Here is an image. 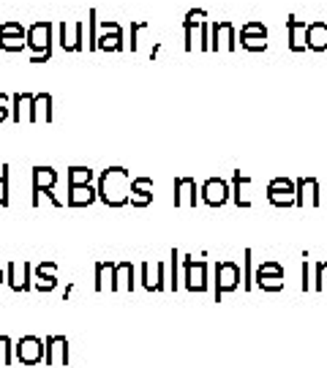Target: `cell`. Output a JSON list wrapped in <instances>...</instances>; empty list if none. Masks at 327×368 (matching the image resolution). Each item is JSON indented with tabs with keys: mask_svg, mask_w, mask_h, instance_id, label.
Listing matches in <instances>:
<instances>
[{
	"mask_svg": "<svg viewBox=\"0 0 327 368\" xmlns=\"http://www.w3.org/2000/svg\"><path fill=\"white\" fill-rule=\"evenodd\" d=\"M128 186H131V172L126 167H106L99 175L96 196L106 208H126L128 205Z\"/></svg>",
	"mask_w": 327,
	"mask_h": 368,
	"instance_id": "6da1fadb",
	"label": "cell"
},
{
	"mask_svg": "<svg viewBox=\"0 0 327 368\" xmlns=\"http://www.w3.org/2000/svg\"><path fill=\"white\" fill-rule=\"evenodd\" d=\"M55 44V25L50 19H38L31 28H25V47L31 50V63H47L52 57Z\"/></svg>",
	"mask_w": 327,
	"mask_h": 368,
	"instance_id": "7a4b0ae2",
	"label": "cell"
},
{
	"mask_svg": "<svg viewBox=\"0 0 327 368\" xmlns=\"http://www.w3.org/2000/svg\"><path fill=\"white\" fill-rule=\"evenodd\" d=\"M216 279H213V298L216 303H221L226 292H235L240 286V264L235 260H221L216 262Z\"/></svg>",
	"mask_w": 327,
	"mask_h": 368,
	"instance_id": "3957f363",
	"label": "cell"
},
{
	"mask_svg": "<svg viewBox=\"0 0 327 368\" xmlns=\"http://www.w3.org/2000/svg\"><path fill=\"white\" fill-rule=\"evenodd\" d=\"M180 267H183V286L189 292H196L202 295L210 286V279H207V262L205 260H194V257H180Z\"/></svg>",
	"mask_w": 327,
	"mask_h": 368,
	"instance_id": "277c9868",
	"label": "cell"
},
{
	"mask_svg": "<svg viewBox=\"0 0 327 368\" xmlns=\"http://www.w3.org/2000/svg\"><path fill=\"white\" fill-rule=\"evenodd\" d=\"M238 50V28L229 19L210 22V52H235Z\"/></svg>",
	"mask_w": 327,
	"mask_h": 368,
	"instance_id": "5b68a950",
	"label": "cell"
},
{
	"mask_svg": "<svg viewBox=\"0 0 327 368\" xmlns=\"http://www.w3.org/2000/svg\"><path fill=\"white\" fill-rule=\"evenodd\" d=\"M294 208H322V186L316 177H297L294 180Z\"/></svg>",
	"mask_w": 327,
	"mask_h": 368,
	"instance_id": "8992f818",
	"label": "cell"
},
{
	"mask_svg": "<svg viewBox=\"0 0 327 368\" xmlns=\"http://www.w3.org/2000/svg\"><path fill=\"white\" fill-rule=\"evenodd\" d=\"M101 35L96 41V52H123L126 38H123V25L115 19H99Z\"/></svg>",
	"mask_w": 327,
	"mask_h": 368,
	"instance_id": "52a82bcc",
	"label": "cell"
},
{
	"mask_svg": "<svg viewBox=\"0 0 327 368\" xmlns=\"http://www.w3.org/2000/svg\"><path fill=\"white\" fill-rule=\"evenodd\" d=\"M265 196L273 208H294V180L292 177H273L265 189Z\"/></svg>",
	"mask_w": 327,
	"mask_h": 368,
	"instance_id": "ba28073f",
	"label": "cell"
},
{
	"mask_svg": "<svg viewBox=\"0 0 327 368\" xmlns=\"http://www.w3.org/2000/svg\"><path fill=\"white\" fill-rule=\"evenodd\" d=\"M199 199L205 202L207 208H224L226 202L232 199V189L221 177H207L205 183L199 186Z\"/></svg>",
	"mask_w": 327,
	"mask_h": 368,
	"instance_id": "9c48e42d",
	"label": "cell"
},
{
	"mask_svg": "<svg viewBox=\"0 0 327 368\" xmlns=\"http://www.w3.org/2000/svg\"><path fill=\"white\" fill-rule=\"evenodd\" d=\"M14 360L22 366H38L44 363V341L38 335H22L14 344Z\"/></svg>",
	"mask_w": 327,
	"mask_h": 368,
	"instance_id": "30bf717a",
	"label": "cell"
},
{
	"mask_svg": "<svg viewBox=\"0 0 327 368\" xmlns=\"http://www.w3.org/2000/svg\"><path fill=\"white\" fill-rule=\"evenodd\" d=\"M0 50L3 52H22L25 47V25L17 19L0 22Z\"/></svg>",
	"mask_w": 327,
	"mask_h": 368,
	"instance_id": "8fae6325",
	"label": "cell"
},
{
	"mask_svg": "<svg viewBox=\"0 0 327 368\" xmlns=\"http://www.w3.org/2000/svg\"><path fill=\"white\" fill-rule=\"evenodd\" d=\"M57 44L63 52H82L85 50V22H74L69 33V25L66 22H57Z\"/></svg>",
	"mask_w": 327,
	"mask_h": 368,
	"instance_id": "7c38bea8",
	"label": "cell"
},
{
	"mask_svg": "<svg viewBox=\"0 0 327 368\" xmlns=\"http://www.w3.org/2000/svg\"><path fill=\"white\" fill-rule=\"evenodd\" d=\"M6 284H9L14 292H31V289H33V264L9 262L6 264Z\"/></svg>",
	"mask_w": 327,
	"mask_h": 368,
	"instance_id": "4fadbf2b",
	"label": "cell"
},
{
	"mask_svg": "<svg viewBox=\"0 0 327 368\" xmlns=\"http://www.w3.org/2000/svg\"><path fill=\"white\" fill-rule=\"evenodd\" d=\"M139 281L148 292H164L167 289V262H142Z\"/></svg>",
	"mask_w": 327,
	"mask_h": 368,
	"instance_id": "5bb4252c",
	"label": "cell"
},
{
	"mask_svg": "<svg viewBox=\"0 0 327 368\" xmlns=\"http://www.w3.org/2000/svg\"><path fill=\"white\" fill-rule=\"evenodd\" d=\"M44 363L47 366H69V338L66 335H47L44 338Z\"/></svg>",
	"mask_w": 327,
	"mask_h": 368,
	"instance_id": "9a60e30c",
	"label": "cell"
},
{
	"mask_svg": "<svg viewBox=\"0 0 327 368\" xmlns=\"http://www.w3.org/2000/svg\"><path fill=\"white\" fill-rule=\"evenodd\" d=\"M128 202L134 208H150L153 205V177H131V186H128Z\"/></svg>",
	"mask_w": 327,
	"mask_h": 368,
	"instance_id": "2e32d148",
	"label": "cell"
},
{
	"mask_svg": "<svg viewBox=\"0 0 327 368\" xmlns=\"http://www.w3.org/2000/svg\"><path fill=\"white\" fill-rule=\"evenodd\" d=\"M134 286H137V270H134V264L128 262V260H123V262H115L112 267V292H134Z\"/></svg>",
	"mask_w": 327,
	"mask_h": 368,
	"instance_id": "e0dca14e",
	"label": "cell"
},
{
	"mask_svg": "<svg viewBox=\"0 0 327 368\" xmlns=\"http://www.w3.org/2000/svg\"><path fill=\"white\" fill-rule=\"evenodd\" d=\"M196 199H199L196 180L194 177H177L174 180V208L191 211V208H196Z\"/></svg>",
	"mask_w": 327,
	"mask_h": 368,
	"instance_id": "ac0fdd59",
	"label": "cell"
},
{
	"mask_svg": "<svg viewBox=\"0 0 327 368\" xmlns=\"http://www.w3.org/2000/svg\"><path fill=\"white\" fill-rule=\"evenodd\" d=\"M251 177L248 175H240V169H235L232 172V183H229V189H232V202L240 208V211H248L254 202H251Z\"/></svg>",
	"mask_w": 327,
	"mask_h": 368,
	"instance_id": "d6986e66",
	"label": "cell"
},
{
	"mask_svg": "<svg viewBox=\"0 0 327 368\" xmlns=\"http://www.w3.org/2000/svg\"><path fill=\"white\" fill-rule=\"evenodd\" d=\"M306 47H309V52H316V55L327 52V22L325 19H314V22H309V28H306Z\"/></svg>",
	"mask_w": 327,
	"mask_h": 368,
	"instance_id": "ffe728a7",
	"label": "cell"
},
{
	"mask_svg": "<svg viewBox=\"0 0 327 368\" xmlns=\"http://www.w3.org/2000/svg\"><path fill=\"white\" fill-rule=\"evenodd\" d=\"M306 28H309V22L306 19H297L292 14V17H287V35H289V50H292L294 55L306 52L309 47H306Z\"/></svg>",
	"mask_w": 327,
	"mask_h": 368,
	"instance_id": "44dd1931",
	"label": "cell"
},
{
	"mask_svg": "<svg viewBox=\"0 0 327 368\" xmlns=\"http://www.w3.org/2000/svg\"><path fill=\"white\" fill-rule=\"evenodd\" d=\"M35 273V281L33 286L38 289V292H52L55 286H57V262H52V260H47V262H38L33 267Z\"/></svg>",
	"mask_w": 327,
	"mask_h": 368,
	"instance_id": "7402d4cb",
	"label": "cell"
},
{
	"mask_svg": "<svg viewBox=\"0 0 327 368\" xmlns=\"http://www.w3.org/2000/svg\"><path fill=\"white\" fill-rule=\"evenodd\" d=\"M31 109H33V93L11 96V121L14 123H31Z\"/></svg>",
	"mask_w": 327,
	"mask_h": 368,
	"instance_id": "603a6c76",
	"label": "cell"
},
{
	"mask_svg": "<svg viewBox=\"0 0 327 368\" xmlns=\"http://www.w3.org/2000/svg\"><path fill=\"white\" fill-rule=\"evenodd\" d=\"M96 186H69V196L66 205L69 208H90L96 202Z\"/></svg>",
	"mask_w": 327,
	"mask_h": 368,
	"instance_id": "cb8c5ba5",
	"label": "cell"
},
{
	"mask_svg": "<svg viewBox=\"0 0 327 368\" xmlns=\"http://www.w3.org/2000/svg\"><path fill=\"white\" fill-rule=\"evenodd\" d=\"M31 123H52V96L50 93H35Z\"/></svg>",
	"mask_w": 327,
	"mask_h": 368,
	"instance_id": "d4e9b609",
	"label": "cell"
},
{
	"mask_svg": "<svg viewBox=\"0 0 327 368\" xmlns=\"http://www.w3.org/2000/svg\"><path fill=\"white\" fill-rule=\"evenodd\" d=\"M33 191H52L57 186V172L52 167H33Z\"/></svg>",
	"mask_w": 327,
	"mask_h": 368,
	"instance_id": "484cf974",
	"label": "cell"
},
{
	"mask_svg": "<svg viewBox=\"0 0 327 368\" xmlns=\"http://www.w3.org/2000/svg\"><path fill=\"white\" fill-rule=\"evenodd\" d=\"M96 172L90 167H69L66 169V183L69 186H93Z\"/></svg>",
	"mask_w": 327,
	"mask_h": 368,
	"instance_id": "4316f807",
	"label": "cell"
},
{
	"mask_svg": "<svg viewBox=\"0 0 327 368\" xmlns=\"http://www.w3.org/2000/svg\"><path fill=\"white\" fill-rule=\"evenodd\" d=\"M112 267H115V262H106V260H101V262H96V292H106L109 286H112Z\"/></svg>",
	"mask_w": 327,
	"mask_h": 368,
	"instance_id": "83f0119b",
	"label": "cell"
},
{
	"mask_svg": "<svg viewBox=\"0 0 327 368\" xmlns=\"http://www.w3.org/2000/svg\"><path fill=\"white\" fill-rule=\"evenodd\" d=\"M167 270H170L167 289L177 292V289H180V251H177V248H172V254H170V264H167Z\"/></svg>",
	"mask_w": 327,
	"mask_h": 368,
	"instance_id": "f1b7e54d",
	"label": "cell"
},
{
	"mask_svg": "<svg viewBox=\"0 0 327 368\" xmlns=\"http://www.w3.org/2000/svg\"><path fill=\"white\" fill-rule=\"evenodd\" d=\"M243 289L245 292H251L254 289V251L251 248H245L243 251Z\"/></svg>",
	"mask_w": 327,
	"mask_h": 368,
	"instance_id": "f546056e",
	"label": "cell"
},
{
	"mask_svg": "<svg viewBox=\"0 0 327 368\" xmlns=\"http://www.w3.org/2000/svg\"><path fill=\"white\" fill-rule=\"evenodd\" d=\"M96 41H99V11L90 9L87 11V50L96 52Z\"/></svg>",
	"mask_w": 327,
	"mask_h": 368,
	"instance_id": "4dcf8cb0",
	"label": "cell"
},
{
	"mask_svg": "<svg viewBox=\"0 0 327 368\" xmlns=\"http://www.w3.org/2000/svg\"><path fill=\"white\" fill-rule=\"evenodd\" d=\"M284 284H287V281L281 279V276H257V279H254V286L262 289V292H281Z\"/></svg>",
	"mask_w": 327,
	"mask_h": 368,
	"instance_id": "1f68e13d",
	"label": "cell"
},
{
	"mask_svg": "<svg viewBox=\"0 0 327 368\" xmlns=\"http://www.w3.org/2000/svg\"><path fill=\"white\" fill-rule=\"evenodd\" d=\"M240 35H257V38H267V25L259 22V19H248L240 25Z\"/></svg>",
	"mask_w": 327,
	"mask_h": 368,
	"instance_id": "d6a6232c",
	"label": "cell"
},
{
	"mask_svg": "<svg viewBox=\"0 0 327 368\" xmlns=\"http://www.w3.org/2000/svg\"><path fill=\"white\" fill-rule=\"evenodd\" d=\"M311 289H316V292L327 289V262H316L314 276H311Z\"/></svg>",
	"mask_w": 327,
	"mask_h": 368,
	"instance_id": "836d02e7",
	"label": "cell"
},
{
	"mask_svg": "<svg viewBox=\"0 0 327 368\" xmlns=\"http://www.w3.org/2000/svg\"><path fill=\"white\" fill-rule=\"evenodd\" d=\"M240 47L245 52H265L267 50V38H257V35H240Z\"/></svg>",
	"mask_w": 327,
	"mask_h": 368,
	"instance_id": "e575fe53",
	"label": "cell"
},
{
	"mask_svg": "<svg viewBox=\"0 0 327 368\" xmlns=\"http://www.w3.org/2000/svg\"><path fill=\"white\" fill-rule=\"evenodd\" d=\"M14 363V341L9 335H0V366Z\"/></svg>",
	"mask_w": 327,
	"mask_h": 368,
	"instance_id": "d590c367",
	"label": "cell"
},
{
	"mask_svg": "<svg viewBox=\"0 0 327 368\" xmlns=\"http://www.w3.org/2000/svg\"><path fill=\"white\" fill-rule=\"evenodd\" d=\"M257 276H281V279H284V264L276 262V260H265V262L257 267L254 279H257Z\"/></svg>",
	"mask_w": 327,
	"mask_h": 368,
	"instance_id": "8d00e7d4",
	"label": "cell"
},
{
	"mask_svg": "<svg viewBox=\"0 0 327 368\" xmlns=\"http://www.w3.org/2000/svg\"><path fill=\"white\" fill-rule=\"evenodd\" d=\"M202 22H207V11L205 9H191V11H186V17H183V28H199Z\"/></svg>",
	"mask_w": 327,
	"mask_h": 368,
	"instance_id": "74e56055",
	"label": "cell"
},
{
	"mask_svg": "<svg viewBox=\"0 0 327 368\" xmlns=\"http://www.w3.org/2000/svg\"><path fill=\"white\" fill-rule=\"evenodd\" d=\"M9 164L0 167V208H9Z\"/></svg>",
	"mask_w": 327,
	"mask_h": 368,
	"instance_id": "f35d334b",
	"label": "cell"
},
{
	"mask_svg": "<svg viewBox=\"0 0 327 368\" xmlns=\"http://www.w3.org/2000/svg\"><path fill=\"white\" fill-rule=\"evenodd\" d=\"M41 199H47L55 211H60V208H63V202H60V199H57L52 191H33V208H41Z\"/></svg>",
	"mask_w": 327,
	"mask_h": 368,
	"instance_id": "ab89813d",
	"label": "cell"
},
{
	"mask_svg": "<svg viewBox=\"0 0 327 368\" xmlns=\"http://www.w3.org/2000/svg\"><path fill=\"white\" fill-rule=\"evenodd\" d=\"M300 273H303V281H300V289H303V292H309V289H311V262H309V251L303 254V270H300Z\"/></svg>",
	"mask_w": 327,
	"mask_h": 368,
	"instance_id": "60d3db41",
	"label": "cell"
},
{
	"mask_svg": "<svg viewBox=\"0 0 327 368\" xmlns=\"http://www.w3.org/2000/svg\"><path fill=\"white\" fill-rule=\"evenodd\" d=\"M199 50H202V52H210V22H202V25H199Z\"/></svg>",
	"mask_w": 327,
	"mask_h": 368,
	"instance_id": "b9f144b4",
	"label": "cell"
},
{
	"mask_svg": "<svg viewBox=\"0 0 327 368\" xmlns=\"http://www.w3.org/2000/svg\"><path fill=\"white\" fill-rule=\"evenodd\" d=\"M148 28V22L145 19H134L131 22V52H137L139 47H137V35H139V30H145Z\"/></svg>",
	"mask_w": 327,
	"mask_h": 368,
	"instance_id": "7bdbcfd3",
	"label": "cell"
},
{
	"mask_svg": "<svg viewBox=\"0 0 327 368\" xmlns=\"http://www.w3.org/2000/svg\"><path fill=\"white\" fill-rule=\"evenodd\" d=\"M9 118H11V96L0 93V123L9 121Z\"/></svg>",
	"mask_w": 327,
	"mask_h": 368,
	"instance_id": "ee69618b",
	"label": "cell"
},
{
	"mask_svg": "<svg viewBox=\"0 0 327 368\" xmlns=\"http://www.w3.org/2000/svg\"><path fill=\"white\" fill-rule=\"evenodd\" d=\"M161 47H164V44L158 41V44H155L153 50H150V60H155V57H158V52H161Z\"/></svg>",
	"mask_w": 327,
	"mask_h": 368,
	"instance_id": "f6af8a7d",
	"label": "cell"
},
{
	"mask_svg": "<svg viewBox=\"0 0 327 368\" xmlns=\"http://www.w3.org/2000/svg\"><path fill=\"white\" fill-rule=\"evenodd\" d=\"M71 292H74V284H69V286H66V292H63V303L71 298Z\"/></svg>",
	"mask_w": 327,
	"mask_h": 368,
	"instance_id": "bcb514c9",
	"label": "cell"
},
{
	"mask_svg": "<svg viewBox=\"0 0 327 368\" xmlns=\"http://www.w3.org/2000/svg\"><path fill=\"white\" fill-rule=\"evenodd\" d=\"M0 284H6V267H0Z\"/></svg>",
	"mask_w": 327,
	"mask_h": 368,
	"instance_id": "7dc6e473",
	"label": "cell"
}]
</instances>
